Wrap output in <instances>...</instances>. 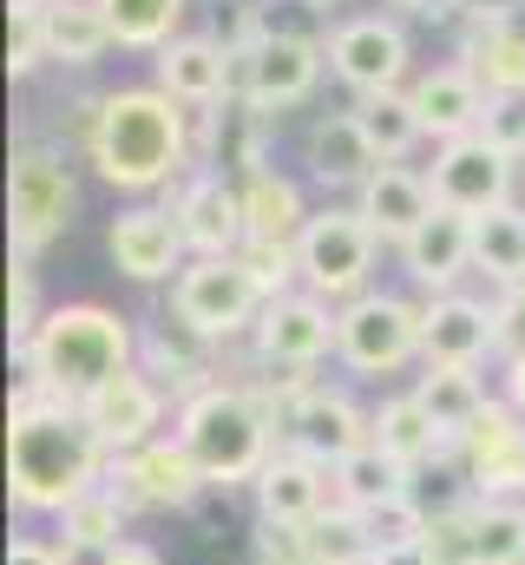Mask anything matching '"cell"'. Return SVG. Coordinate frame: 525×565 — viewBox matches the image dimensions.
Masks as SVG:
<instances>
[{
	"label": "cell",
	"instance_id": "obj_51",
	"mask_svg": "<svg viewBox=\"0 0 525 565\" xmlns=\"http://www.w3.org/2000/svg\"><path fill=\"white\" fill-rule=\"evenodd\" d=\"M106 565H164V553H158V546H144V540H119Z\"/></svg>",
	"mask_w": 525,
	"mask_h": 565
},
{
	"label": "cell",
	"instance_id": "obj_15",
	"mask_svg": "<svg viewBox=\"0 0 525 565\" xmlns=\"http://www.w3.org/2000/svg\"><path fill=\"white\" fill-rule=\"evenodd\" d=\"M486 355H506L500 302H480V296H467V289H447V296H427V302H420V362L480 369Z\"/></svg>",
	"mask_w": 525,
	"mask_h": 565
},
{
	"label": "cell",
	"instance_id": "obj_7",
	"mask_svg": "<svg viewBox=\"0 0 525 565\" xmlns=\"http://www.w3.org/2000/svg\"><path fill=\"white\" fill-rule=\"evenodd\" d=\"M375 257H382V237L368 231V217L355 204H322L302 237H296V264H302V289L322 296V302H355L362 289H375Z\"/></svg>",
	"mask_w": 525,
	"mask_h": 565
},
{
	"label": "cell",
	"instance_id": "obj_25",
	"mask_svg": "<svg viewBox=\"0 0 525 565\" xmlns=\"http://www.w3.org/2000/svg\"><path fill=\"white\" fill-rule=\"evenodd\" d=\"M414 113H420V132L433 145H453V139H473L480 119H486V86L467 73V66H433L407 86Z\"/></svg>",
	"mask_w": 525,
	"mask_h": 565
},
{
	"label": "cell",
	"instance_id": "obj_32",
	"mask_svg": "<svg viewBox=\"0 0 525 565\" xmlns=\"http://www.w3.org/2000/svg\"><path fill=\"white\" fill-rule=\"evenodd\" d=\"M244 184V224H250V244H296L302 237V224L315 217L309 204H302V191H296V178H282V171H250V178H237Z\"/></svg>",
	"mask_w": 525,
	"mask_h": 565
},
{
	"label": "cell",
	"instance_id": "obj_19",
	"mask_svg": "<svg viewBox=\"0 0 525 565\" xmlns=\"http://www.w3.org/2000/svg\"><path fill=\"white\" fill-rule=\"evenodd\" d=\"M106 250H113V270L131 282H178V270L191 264L184 250V231L164 204H131L113 217L106 231Z\"/></svg>",
	"mask_w": 525,
	"mask_h": 565
},
{
	"label": "cell",
	"instance_id": "obj_1",
	"mask_svg": "<svg viewBox=\"0 0 525 565\" xmlns=\"http://www.w3.org/2000/svg\"><path fill=\"white\" fill-rule=\"evenodd\" d=\"M106 467H113V447L86 422V408L53 402L33 375H20V388L7 402V487H13V507L60 520L73 500H86L106 480Z\"/></svg>",
	"mask_w": 525,
	"mask_h": 565
},
{
	"label": "cell",
	"instance_id": "obj_3",
	"mask_svg": "<svg viewBox=\"0 0 525 565\" xmlns=\"http://www.w3.org/2000/svg\"><path fill=\"white\" fill-rule=\"evenodd\" d=\"M13 362L53 402L86 408L106 382L138 369V329H131V316L106 309V302H60V309H46L33 342H13Z\"/></svg>",
	"mask_w": 525,
	"mask_h": 565
},
{
	"label": "cell",
	"instance_id": "obj_37",
	"mask_svg": "<svg viewBox=\"0 0 525 565\" xmlns=\"http://www.w3.org/2000/svg\"><path fill=\"white\" fill-rule=\"evenodd\" d=\"M126 520L131 513L106 493V480H99V487H93L86 500H73L53 526H60V546H66V553H113V546L126 540Z\"/></svg>",
	"mask_w": 525,
	"mask_h": 565
},
{
	"label": "cell",
	"instance_id": "obj_20",
	"mask_svg": "<svg viewBox=\"0 0 525 565\" xmlns=\"http://www.w3.org/2000/svg\"><path fill=\"white\" fill-rule=\"evenodd\" d=\"M164 408H171V395H164L144 369H126L119 382H106V388L86 402V422L99 427V440H106L113 454H138V447L164 440Z\"/></svg>",
	"mask_w": 525,
	"mask_h": 565
},
{
	"label": "cell",
	"instance_id": "obj_30",
	"mask_svg": "<svg viewBox=\"0 0 525 565\" xmlns=\"http://www.w3.org/2000/svg\"><path fill=\"white\" fill-rule=\"evenodd\" d=\"M40 40H46V66H99L119 40H113V26H106V13H99V0H60V7H46L40 13Z\"/></svg>",
	"mask_w": 525,
	"mask_h": 565
},
{
	"label": "cell",
	"instance_id": "obj_29",
	"mask_svg": "<svg viewBox=\"0 0 525 565\" xmlns=\"http://www.w3.org/2000/svg\"><path fill=\"white\" fill-rule=\"evenodd\" d=\"M375 447L394 454L407 473H420V467H440V460H453L460 447L433 427V415L414 402V395H388L382 408H375Z\"/></svg>",
	"mask_w": 525,
	"mask_h": 565
},
{
	"label": "cell",
	"instance_id": "obj_48",
	"mask_svg": "<svg viewBox=\"0 0 525 565\" xmlns=\"http://www.w3.org/2000/svg\"><path fill=\"white\" fill-rule=\"evenodd\" d=\"M500 402H506L513 415H525V349H519V355H506V375H500Z\"/></svg>",
	"mask_w": 525,
	"mask_h": 565
},
{
	"label": "cell",
	"instance_id": "obj_38",
	"mask_svg": "<svg viewBox=\"0 0 525 565\" xmlns=\"http://www.w3.org/2000/svg\"><path fill=\"white\" fill-rule=\"evenodd\" d=\"M302 546H309V565H368L375 559V540H368V520L355 507H329L322 520L302 526Z\"/></svg>",
	"mask_w": 525,
	"mask_h": 565
},
{
	"label": "cell",
	"instance_id": "obj_22",
	"mask_svg": "<svg viewBox=\"0 0 525 565\" xmlns=\"http://www.w3.org/2000/svg\"><path fill=\"white\" fill-rule=\"evenodd\" d=\"M433 184H427V171H414V164H375V178L355 191V211L368 217V231L382 237V244H407L427 217H433Z\"/></svg>",
	"mask_w": 525,
	"mask_h": 565
},
{
	"label": "cell",
	"instance_id": "obj_54",
	"mask_svg": "<svg viewBox=\"0 0 525 565\" xmlns=\"http://www.w3.org/2000/svg\"><path fill=\"white\" fill-rule=\"evenodd\" d=\"M309 7H329V0H309Z\"/></svg>",
	"mask_w": 525,
	"mask_h": 565
},
{
	"label": "cell",
	"instance_id": "obj_35",
	"mask_svg": "<svg viewBox=\"0 0 525 565\" xmlns=\"http://www.w3.org/2000/svg\"><path fill=\"white\" fill-rule=\"evenodd\" d=\"M349 113H355L362 139L375 145V158H382V164H400L414 145L427 139V132H420V113H414V99H407V93H368V99H355Z\"/></svg>",
	"mask_w": 525,
	"mask_h": 565
},
{
	"label": "cell",
	"instance_id": "obj_46",
	"mask_svg": "<svg viewBox=\"0 0 525 565\" xmlns=\"http://www.w3.org/2000/svg\"><path fill=\"white\" fill-rule=\"evenodd\" d=\"M500 322H506V355H519L525 349V289L500 296Z\"/></svg>",
	"mask_w": 525,
	"mask_h": 565
},
{
	"label": "cell",
	"instance_id": "obj_41",
	"mask_svg": "<svg viewBox=\"0 0 525 565\" xmlns=\"http://www.w3.org/2000/svg\"><path fill=\"white\" fill-rule=\"evenodd\" d=\"M473 500V493H467ZM467 500H453V507H433V526H427V553H433V565H480V553H473V513H467Z\"/></svg>",
	"mask_w": 525,
	"mask_h": 565
},
{
	"label": "cell",
	"instance_id": "obj_34",
	"mask_svg": "<svg viewBox=\"0 0 525 565\" xmlns=\"http://www.w3.org/2000/svg\"><path fill=\"white\" fill-rule=\"evenodd\" d=\"M400 493H414V473H407L394 454H382L375 440H368V447H355V454L335 467V500H342V507H355V513L388 507V500H400Z\"/></svg>",
	"mask_w": 525,
	"mask_h": 565
},
{
	"label": "cell",
	"instance_id": "obj_26",
	"mask_svg": "<svg viewBox=\"0 0 525 565\" xmlns=\"http://www.w3.org/2000/svg\"><path fill=\"white\" fill-rule=\"evenodd\" d=\"M158 93H171L184 113L224 106V99H231V53H224L211 33H178V40L158 53Z\"/></svg>",
	"mask_w": 525,
	"mask_h": 565
},
{
	"label": "cell",
	"instance_id": "obj_39",
	"mask_svg": "<svg viewBox=\"0 0 525 565\" xmlns=\"http://www.w3.org/2000/svg\"><path fill=\"white\" fill-rule=\"evenodd\" d=\"M480 565H525V500H467Z\"/></svg>",
	"mask_w": 525,
	"mask_h": 565
},
{
	"label": "cell",
	"instance_id": "obj_44",
	"mask_svg": "<svg viewBox=\"0 0 525 565\" xmlns=\"http://www.w3.org/2000/svg\"><path fill=\"white\" fill-rule=\"evenodd\" d=\"M480 139L500 145L506 158H525V93H486V119Z\"/></svg>",
	"mask_w": 525,
	"mask_h": 565
},
{
	"label": "cell",
	"instance_id": "obj_17",
	"mask_svg": "<svg viewBox=\"0 0 525 565\" xmlns=\"http://www.w3.org/2000/svg\"><path fill=\"white\" fill-rule=\"evenodd\" d=\"M513 164H519V158H506L500 145H486L480 132H473V139H453V145L433 151L427 184H433V198H440L447 211L486 217V211L513 204Z\"/></svg>",
	"mask_w": 525,
	"mask_h": 565
},
{
	"label": "cell",
	"instance_id": "obj_6",
	"mask_svg": "<svg viewBox=\"0 0 525 565\" xmlns=\"http://www.w3.org/2000/svg\"><path fill=\"white\" fill-rule=\"evenodd\" d=\"M79 211V178L66 164V145L53 139H20L13 145V171H7V231H13V257H40L46 244L66 237Z\"/></svg>",
	"mask_w": 525,
	"mask_h": 565
},
{
	"label": "cell",
	"instance_id": "obj_21",
	"mask_svg": "<svg viewBox=\"0 0 525 565\" xmlns=\"http://www.w3.org/2000/svg\"><path fill=\"white\" fill-rule=\"evenodd\" d=\"M250 493H257V520L309 526V520H322L335 507V473L315 467V460H302V454H289V447H276L269 467L250 480Z\"/></svg>",
	"mask_w": 525,
	"mask_h": 565
},
{
	"label": "cell",
	"instance_id": "obj_42",
	"mask_svg": "<svg viewBox=\"0 0 525 565\" xmlns=\"http://www.w3.org/2000/svg\"><path fill=\"white\" fill-rule=\"evenodd\" d=\"M237 257H244V270L257 277L262 302H276V296L302 289V264H296V244H244Z\"/></svg>",
	"mask_w": 525,
	"mask_h": 565
},
{
	"label": "cell",
	"instance_id": "obj_23",
	"mask_svg": "<svg viewBox=\"0 0 525 565\" xmlns=\"http://www.w3.org/2000/svg\"><path fill=\"white\" fill-rule=\"evenodd\" d=\"M400 264H407V277L420 282L427 296H447L453 282L473 270V217L433 204V217L400 244Z\"/></svg>",
	"mask_w": 525,
	"mask_h": 565
},
{
	"label": "cell",
	"instance_id": "obj_50",
	"mask_svg": "<svg viewBox=\"0 0 525 565\" xmlns=\"http://www.w3.org/2000/svg\"><path fill=\"white\" fill-rule=\"evenodd\" d=\"M394 13H414V20H460V0H388Z\"/></svg>",
	"mask_w": 525,
	"mask_h": 565
},
{
	"label": "cell",
	"instance_id": "obj_8",
	"mask_svg": "<svg viewBox=\"0 0 525 565\" xmlns=\"http://www.w3.org/2000/svg\"><path fill=\"white\" fill-rule=\"evenodd\" d=\"M420 355V302L394 296V289H362L355 302H342V329H335V362L349 375H400Z\"/></svg>",
	"mask_w": 525,
	"mask_h": 565
},
{
	"label": "cell",
	"instance_id": "obj_52",
	"mask_svg": "<svg viewBox=\"0 0 525 565\" xmlns=\"http://www.w3.org/2000/svg\"><path fill=\"white\" fill-rule=\"evenodd\" d=\"M368 565H433V553L427 546H382Z\"/></svg>",
	"mask_w": 525,
	"mask_h": 565
},
{
	"label": "cell",
	"instance_id": "obj_53",
	"mask_svg": "<svg viewBox=\"0 0 525 565\" xmlns=\"http://www.w3.org/2000/svg\"><path fill=\"white\" fill-rule=\"evenodd\" d=\"M46 7H60V0H13V13H46Z\"/></svg>",
	"mask_w": 525,
	"mask_h": 565
},
{
	"label": "cell",
	"instance_id": "obj_9",
	"mask_svg": "<svg viewBox=\"0 0 525 565\" xmlns=\"http://www.w3.org/2000/svg\"><path fill=\"white\" fill-rule=\"evenodd\" d=\"M329 66V33H262L250 53H231V93L262 113H289L315 93Z\"/></svg>",
	"mask_w": 525,
	"mask_h": 565
},
{
	"label": "cell",
	"instance_id": "obj_14",
	"mask_svg": "<svg viewBox=\"0 0 525 565\" xmlns=\"http://www.w3.org/2000/svg\"><path fill=\"white\" fill-rule=\"evenodd\" d=\"M407 60H414V46H407V26H400L394 13H355V20H335V26H329V73H335L355 99H368V93H400Z\"/></svg>",
	"mask_w": 525,
	"mask_h": 565
},
{
	"label": "cell",
	"instance_id": "obj_13",
	"mask_svg": "<svg viewBox=\"0 0 525 565\" xmlns=\"http://www.w3.org/2000/svg\"><path fill=\"white\" fill-rule=\"evenodd\" d=\"M164 211L178 217L184 231V250L191 257H237L250 244V224H244V184L231 171H184L171 191H164Z\"/></svg>",
	"mask_w": 525,
	"mask_h": 565
},
{
	"label": "cell",
	"instance_id": "obj_18",
	"mask_svg": "<svg viewBox=\"0 0 525 565\" xmlns=\"http://www.w3.org/2000/svg\"><path fill=\"white\" fill-rule=\"evenodd\" d=\"M460 467L473 500H525V415L493 395L486 415L460 434Z\"/></svg>",
	"mask_w": 525,
	"mask_h": 565
},
{
	"label": "cell",
	"instance_id": "obj_12",
	"mask_svg": "<svg viewBox=\"0 0 525 565\" xmlns=\"http://www.w3.org/2000/svg\"><path fill=\"white\" fill-rule=\"evenodd\" d=\"M106 493L138 520V513H184V507H197V500L211 493V480H204V467L191 460V447H184L178 434H164V440H151V447H138V454H113Z\"/></svg>",
	"mask_w": 525,
	"mask_h": 565
},
{
	"label": "cell",
	"instance_id": "obj_45",
	"mask_svg": "<svg viewBox=\"0 0 525 565\" xmlns=\"http://www.w3.org/2000/svg\"><path fill=\"white\" fill-rule=\"evenodd\" d=\"M46 66V40H40V13H13V40H7V73L26 79Z\"/></svg>",
	"mask_w": 525,
	"mask_h": 565
},
{
	"label": "cell",
	"instance_id": "obj_24",
	"mask_svg": "<svg viewBox=\"0 0 525 565\" xmlns=\"http://www.w3.org/2000/svg\"><path fill=\"white\" fill-rule=\"evenodd\" d=\"M197 119V164L211 171H231V178H250L262 171V139H269V113L250 99H224V106H204L191 113Z\"/></svg>",
	"mask_w": 525,
	"mask_h": 565
},
{
	"label": "cell",
	"instance_id": "obj_36",
	"mask_svg": "<svg viewBox=\"0 0 525 565\" xmlns=\"http://www.w3.org/2000/svg\"><path fill=\"white\" fill-rule=\"evenodd\" d=\"M184 7H191V0H99L113 40H119L126 53H164V46L178 40Z\"/></svg>",
	"mask_w": 525,
	"mask_h": 565
},
{
	"label": "cell",
	"instance_id": "obj_4",
	"mask_svg": "<svg viewBox=\"0 0 525 565\" xmlns=\"http://www.w3.org/2000/svg\"><path fill=\"white\" fill-rule=\"evenodd\" d=\"M171 434L191 447V460L204 467V480H211L217 493L250 487L262 467H269V454L282 447V440H276V415L262 408V395L250 382H217V388L191 395V402L178 408V427H171Z\"/></svg>",
	"mask_w": 525,
	"mask_h": 565
},
{
	"label": "cell",
	"instance_id": "obj_49",
	"mask_svg": "<svg viewBox=\"0 0 525 565\" xmlns=\"http://www.w3.org/2000/svg\"><path fill=\"white\" fill-rule=\"evenodd\" d=\"M525 0H460V20H519Z\"/></svg>",
	"mask_w": 525,
	"mask_h": 565
},
{
	"label": "cell",
	"instance_id": "obj_10",
	"mask_svg": "<svg viewBox=\"0 0 525 565\" xmlns=\"http://www.w3.org/2000/svg\"><path fill=\"white\" fill-rule=\"evenodd\" d=\"M335 329H342V309L309 296V289H289L276 302H262L257 329H250L257 369L262 375H315L335 355Z\"/></svg>",
	"mask_w": 525,
	"mask_h": 565
},
{
	"label": "cell",
	"instance_id": "obj_5",
	"mask_svg": "<svg viewBox=\"0 0 525 565\" xmlns=\"http://www.w3.org/2000/svg\"><path fill=\"white\" fill-rule=\"evenodd\" d=\"M262 408L276 415V440L315 467H342L355 447L375 440V408H362L349 388H329L315 375H250Z\"/></svg>",
	"mask_w": 525,
	"mask_h": 565
},
{
	"label": "cell",
	"instance_id": "obj_31",
	"mask_svg": "<svg viewBox=\"0 0 525 565\" xmlns=\"http://www.w3.org/2000/svg\"><path fill=\"white\" fill-rule=\"evenodd\" d=\"M407 395L433 415V427H440L453 447H460V434L480 422V415H486V402H493V395H486V382H480V369H440V362H427V369L414 375V388H407Z\"/></svg>",
	"mask_w": 525,
	"mask_h": 565
},
{
	"label": "cell",
	"instance_id": "obj_47",
	"mask_svg": "<svg viewBox=\"0 0 525 565\" xmlns=\"http://www.w3.org/2000/svg\"><path fill=\"white\" fill-rule=\"evenodd\" d=\"M7 565H66V546H46V540H13Z\"/></svg>",
	"mask_w": 525,
	"mask_h": 565
},
{
	"label": "cell",
	"instance_id": "obj_43",
	"mask_svg": "<svg viewBox=\"0 0 525 565\" xmlns=\"http://www.w3.org/2000/svg\"><path fill=\"white\" fill-rule=\"evenodd\" d=\"M40 322H46V309H40V277H33L26 257H13V270H7V329H13V342H33Z\"/></svg>",
	"mask_w": 525,
	"mask_h": 565
},
{
	"label": "cell",
	"instance_id": "obj_40",
	"mask_svg": "<svg viewBox=\"0 0 525 565\" xmlns=\"http://www.w3.org/2000/svg\"><path fill=\"white\" fill-rule=\"evenodd\" d=\"M362 520H368L375 553H382V546H420V540H427V526H433V513H427L414 493H400V500H388V507H368Z\"/></svg>",
	"mask_w": 525,
	"mask_h": 565
},
{
	"label": "cell",
	"instance_id": "obj_2",
	"mask_svg": "<svg viewBox=\"0 0 525 565\" xmlns=\"http://www.w3.org/2000/svg\"><path fill=\"white\" fill-rule=\"evenodd\" d=\"M86 158L113 191H171L184 171H197V119L158 86H119L99 99Z\"/></svg>",
	"mask_w": 525,
	"mask_h": 565
},
{
	"label": "cell",
	"instance_id": "obj_11",
	"mask_svg": "<svg viewBox=\"0 0 525 565\" xmlns=\"http://www.w3.org/2000/svg\"><path fill=\"white\" fill-rule=\"evenodd\" d=\"M171 309L191 329H204L211 342H237V335L257 329L262 289L244 270V257H191L178 270V282H171Z\"/></svg>",
	"mask_w": 525,
	"mask_h": 565
},
{
	"label": "cell",
	"instance_id": "obj_27",
	"mask_svg": "<svg viewBox=\"0 0 525 565\" xmlns=\"http://www.w3.org/2000/svg\"><path fill=\"white\" fill-rule=\"evenodd\" d=\"M302 164H309V178H315L322 191H362L382 158H375V145L362 139L355 113H322V119L302 132Z\"/></svg>",
	"mask_w": 525,
	"mask_h": 565
},
{
	"label": "cell",
	"instance_id": "obj_16",
	"mask_svg": "<svg viewBox=\"0 0 525 565\" xmlns=\"http://www.w3.org/2000/svg\"><path fill=\"white\" fill-rule=\"evenodd\" d=\"M217 362H224V342H211L204 329H191L178 309H164V316H151V322L138 329V369H144L178 408H184L191 395H204V388L224 382Z\"/></svg>",
	"mask_w": 525,
	"mask_h": 565
},
{
	"label": "cell",
	"instance_id": "obj_28",
	"mask_svg": "<svg viewBox=\"0 0 525 565\" xmlns=\"http://www.w3.org/2000/svg\"><path fill=\"white\" fill-rule=\"evenodd\" d=\"M486 93H525V20H460V60Z\"/></svg>",
	"mask_w": 525,
	"mask_h": 565
},
{
	"label": "cell",
	"instance_id": "obj_33",
	"mask_svg": "<svg viewBox=\"0 0 525 565\" xmlns=\"http://www.w3.org/2000/svg\"><path fill=\"white\" fill-rule=\"evenodd\" d=\"M473 277H486L500 296L525 289V211L500 204L486 217H473Z\"/></svg>",
	"mask_w": 525,
	"mask_h": 565
}]
</instances>
